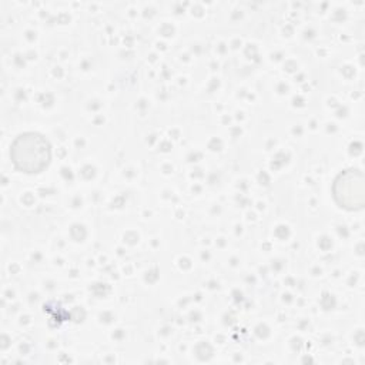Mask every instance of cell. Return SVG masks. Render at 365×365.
I'll list each match as a JSON object with an SVG mask.
<instances>
[{"label":"cell","mask_w":365,"mask_h":365,"mask_svg":"<svg viewBox=\"0 0 365 365\" xmlns=\"http://www.w3.org/2000/svg\"><path fill=\"white\" fill-rule=\"evenodd\" d=\"M10 158L14 167L23 173H41L51 158L50 144L38 133L20 134L11 144Z\"/></svg>","instance_id":"obj_1"},{"label":"cell","mask_w":365,"mask_h":365,"mask_svg":"<svg viewBox=\"0 0 365 365\" xmlns=\"http://www.w3.org/2000/svg\"><path fill=\"white\" fill-rule=\"evenodd\" d=\"M332 194L336 204L345 210L354 211L364 207V175L356 168L342 171L334 181Z\"/></svg>","instance_id":"obj_2"}]
</instances>
